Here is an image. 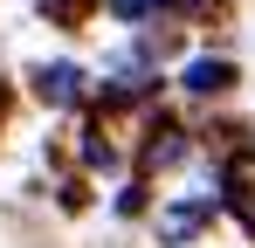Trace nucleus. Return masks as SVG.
<instances>
[{
    "label": "nucleus",
    "instance_id": "obj_1",
    "mask_svg": "<svg viewBox=\"0 0 255 248\" xmlns=\"http://www.w3.org/2000/svg\"><path fill=\"white\" fill-rule=\"evenodd\" d=\"M76 90H83V76H76L69 62H55V69H35V97H42V104H76Z\"/></svg>",
    "mask_w": 255,
    "mask_h": 248
},
{
    "label": "nucleus",
    "instance_id": "obj_2",
    "mask_svg": "<svg viewBox=\"0 0 255 248\" xmlns=\"http://www.w3.org/2000/svg\"><path fill=\"white\" fill-rule=\"evenodd\" d=\"M228 193H235V207H249V221H255V152L228 159Z\"/></svg>",
    "mask_w": 255,
    "mask_h": 248
},
{
    "label": "nucleus",
    "instance_id": "obj_3",
    "mask_svg": "<svg viewBox=\"0 0 255 248\" xmlns=\"http://www.w3.org/2000/svg\"><path fill=\"white\" fill-rule=\"evenodd\" d=\"M228 83H235L228 62H193V69H186V90H200V97H207V90H228Z\"/></svg>",
    "mask_w": 255,
    "mask_h": 248
},
{
    "label": "nucleus",
    "instance_id": "obj_4",
    "mask_svg": "<svg viewBox=\"0 0 255 248\" xmlns=\"http://www.w3.org/2000/svg\"><path fill=\"white\" fill-rule=\"evenodd\" d=\"M125 21H138V14H152V7H186V0H111Z\"/></svg>",
    "mask_w": 255,
    "mask_h": 248
},
{
    "label": "nucleus",
    "instance_id": "obj_5",
    "mask_svg": "<svg viewBox=\"0 0 255 248\" xmlns=\"http://www.w3.org/2000/svg\"><path fill=\"white\" fill-rule=\"evenodd\" d=\"M48 7H55V21H83V7H90V0H48Z\"/></svg>",
    "mask_w": 255,
    "mask_h": 248
}]
</instances>
